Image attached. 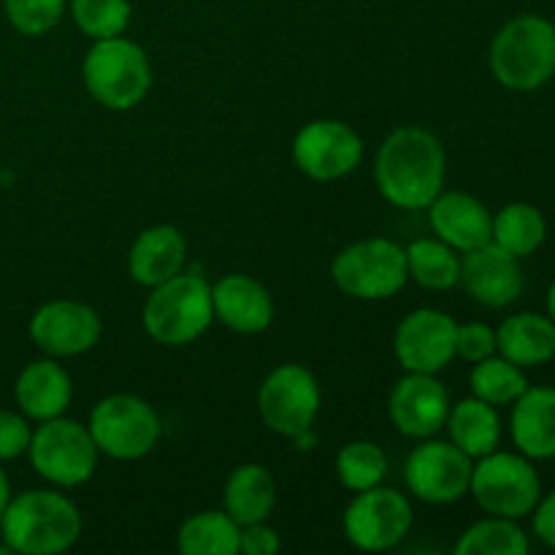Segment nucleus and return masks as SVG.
I'll list each match as a JSON object with an SVG mask.
<instances>
[{
    "label": "nucleus",
    "mask_w": 555,
    "mask_h": 555,
    "mask_svg": "<svg viewBox=\"0 0 555 555\" xmlns=\"http://www.w3.org/2000/svg\"><path fill=\"white\" fill-rule=\"evenodd\" d=\"M448 155L431 130L404 125L379 144L374 182L379 195L399 209H428L444 190Z\"/></svg>",
    "instance_id": "nucleus-1"
},
{
    "label": "nucleus",
    "mask_w": 555,
    "mask_h": 555,
    "mask_svg": "<svg viewBox=\"0 0 555 555\" xmlns=\"http://www.w3.org/2000/svg\"><path fill=\"white\" fill-rule=\"evenodd\" d=\"M0 537L11 553L57 555L70 551L81 537V513L65 493L49 488L11 496L0 515Z\"/></svg>",
    "instance_id": "nucleus-2"
},
{
    "label": "nucleus",
    "mask_w": 555,
    "mask_h": 555,
    "mask_svg": "<svg viewBox=\"0 0 555 555\" xmlns=\"http://www.w3.org/2000/svg\"><path fill=\"white\" fill-rule=\"evenodd\" d=\"M493 79L513 92H534L555 76V25L540 14L504 22L488 49Z\"/></svg>",
    "instance_id": "nucleus-3"
},
{
    "label": "nucleus",
    "mask_w": 555,
    "mask_h": 555,
    "mask_svg": "<svg viewBox=\"0 0 555 555\" xmlns=\"http://www.w3.org/2000/svg\"><path fill=\"white\" fill-rule=\"evenodd\" d=\"M81 79L92 101L112 112L139 106L152 87V65L144 49L122 36L101 38L81 63Z\"/></svg>",
    "instance_id": "nucleus-4"
},
{
    "label": "nucleus",
    "mask_w": 555,
    "mask_h": 555,
    "mask_svg": "<svg viewBox=\"0 0 555 555\" xmlns=\"http://www.w3.org/2000/svg\"><path fill=\"white\" fill-rule=\"evenodd\" d=\"M150 291L141 320L157 345H190L204 336L215 320L211 285L201 274H177Z\"/></svg>",
    "instance_id": "nucleus-5"
},
{
    "label": "nucleus",
    "mask_w": 555,
    "mask_h": 555,
    "mask_svg": "<svg viewBox=\"0 0 555 555\" xmlns=\"http://www.w3.org/2000/svg\"><path fill=\"white\" fill-rule=\"evenodd\" d=\"M469 493L482 513L520 520L534 513L542 496V480L534 461L524 453L493 450L472 466Z\"/></svg>",
    "instance_id": "nucleus-6"
},
{
    "label": "nucleus",
    "mask_w": 555,
    "mask_h": 555,
    "mask_svg": "<svg viewBox=\"0 0 555 555\" xmlns=\"http://www.w3.org/2000/svg\"><path fill=\"white\" fill-rule=\"evenodd\" d=\"M331 276L345 296L358 301L393 298L410 280L406 249L393 238H363L336 255Z\"/></svg>",
    "instance_id": "nucleus-7"
},
{
    "label": "nucleus",
    "mask_w": 555,
    "mask_h": 555,
    "mask_svg": "<svg viewBox=\"0 0 555 555\" xmlns=\"http://www.w3.org/2000/svg\"><path fill=\"white\" fill-rule=\"evenodd\" d=\"M98 453L114 461H139L160 439V415L150 401L130 393H114L98 401L87 423Z\"/></svg>",
    "instance_id": "nucleus-8"
},
{
    "label": "nucleus",
    "mask_w": 555,
    "mask_h": 555,
    "mask_svg": "<svg viewBox=\"0 0 555 555\" xmlns=\"http://www.w3.org/2000/svg\"><path fill=\"white\" fill-rule=\"evenodd\" d=\"M98 455L90 428L63 415L38 423L27 448L36 475L57 488L85 486L95 472Z\"/></svg>",
    "instance_id": "nucleus-9"
},
{
    "label": "nucleus",
    "mask_w": 555,
    "mask_h": 555,
    "mask_svg": "<svg viewBox=\"0 0 555 555\" xmlns=\"http://www.w3.org/2000/svg\"><path fill=\"white\" fill-rule=\"evenodd\" d=\"M320 383L307 366L282 363L260 383L258 412L260 421L274 434L296 439L309 431L320 415Z\"/></svg>",
    "instance_id": "nucleus-10"
},
{
    "label": "nucleus",
    "mask_w": 555,
    "mask_h": 555,
    "mask_svg": "<svg viewBox=\"0 0 555 555\" xmlns=\"http://www.w3.org/2000/svg\"><path fill=\"white\" fill-rule=\"evenodd\" d=\"M345 534L358 551L379 553L401 545L412 529V504L393 488L358 491L345 509Z\"/></svg>",
    "instance_id": "nucleus-11"
},
{
    "label": "nucleus",
    "mask_w": 555,
    "mask_h": 555,
    "mask_svg": "<svg viewBox=\"0 0 555 555\" xmlns=\"http://www.w3.org/2000/svg\"><path fill=\"white\" fill-rule=\"evenodd\" d=\"M475 459L453 442L423 439L404 464V480L412 496L426 504H453L469 493Z\"/></svg>",
    "instance_id": "nucleus-12"
},
{
    "label": "nucleus",
    "mask_w": 555,
    "mask_h": 555,
    "mask_svg": "<svg viewBox=\"0 0 555 555\" xmlns=\"http://www.w3.org/2000/svg\"><path fill=\"white\" fill-rule=\"evenodd\" d=\"M363 160V141L339 119H314L293 139V163L314 182H336Z\"/></svg>",
    "instance_id": "nucleus-13"
},
{
    "label": "nucleus",
    "mask_w": 555,
    "mask_h": 555,
    "mask_svg": "<svg viewBox=\"0 0 555 555\" xmlns=\"http://www.w3.org/2000/svg\"><path fill=\"white\" fill-rule=\"evenodd\" d=\"M30 341L49 358H74L92 350L103 334V323L92 307L70 298L47 301L33 312L27 325Z\"/></svg>",
    "instance_id": "nucleus-14"
},
{
    "label": "nucleus",
    "mask_w": 555,
    "mask_h": 555,
    "mask_svg": "<svg viewBox=\"0 0 555 555\" xmlns=\"http://www.w3.org/2000/svg\"><path fill=\"white\" fill-rule=\"evenodd\" d=\"M459 323L439 309H415L399 323L393 352L404 372L437 374L455 358Z\"/></svg>",
    "instance_id": "nucleus-15"
},
{
    "label": "nucleus",
    "mask_w": 555,
    "mask_h": 555,
    "mask_svg": "<svg viewBox=\"0 0 555 555\" xmlns=\"http://www.w3.org/2000/svg\"><path fill=\"white\" fill-rule=\"evenodd\" d=\"M388 412L396 431L412 439H428L448 423V388L434 374L406 372L390 390Z\"/></svg>",
    "instance_id": "nucleus-16"
},
{
    "label": "nucleus",
    "mask_w": 555,
    "mask_h": 555,
    "mask_svg": "<svg viewBox=\"0 0 555 555\" xmlns=\"http://www.w3.org/2000/svg\"><path fill=\"white\" fill-rule=\"evenodd\" d=\"M461 285L480 307L504 309L524 293V269L520 258L504 253L493 242L464 253L461 258Z\"/></svg>",
    "instance_id": "nucleus-17"
},
{
    "label": "nucleus",
    "mask_w": 555,
    "mask_h": 555,
    "mask_svg": "<svg viewBox=\"0 0 555 555\" xmlns=\"http://www.w3.org/2000/svg\"><path fill=\"white\" fill-rule=\"evenodd\" d=\"M428 220L437 238L450 244L455 253H472L493 236V215L488 206L461 190H442L428 204Z\"/></svg>",
    "instance_id": "nucleus-18"
},
{
    "label": "nucleus",
    "mask_w": 555,
    "mask_h": 555,
    "mask_svg": "<svg viewBox=\"0 0 555 555\" xmlns=\"http://www.w3.org/2000/svg\"><path fill=\"white\" fill-rule=\"evenodd\" d=\"M215 318L236 334H263L274 320V301L258 280L228 274L211 287Z\"/></svg>",
    "instance_id": "nucleus-19"
},
{
    "label": "nucleus",
    "mask_w": 555,
    "mask_h": 555,
    "mask_svg": "<svg viewBox=\"0 0 555 555\" xmlns=\"http://www.w3.org/2000/svg\"><path fill=\"white\" fill-rule=\"evenodd\" d=\"M14 399L27 421H52L65 415L74 399V383L70 374L57 363V358H41L30 361L20 372L14 383Z\"/></svg>",
    "instance_id": "nucleus-20"
},
{
    "label": "nucleus",
    "mask_w": 555,
    "mask_h": 555,
    "mask_svg": "<svg viewBox=\"0 0 555 555\" xmlns=\"http://www.w3.org/2000/svg\"><path fill=\"white\" fill-rule=\"evenodd\" d=\"M509 437L518 453L531 461L555 459V388L537 385L526 388L513 404Z\"/></svg>",
    "instance_id": "nucleus-21"
},
{
    "label": "nucleus",
    "mask_w": 555,
    "mask_h": 555,
    "mask_svg": "<svg viewBox=\"0 0 555 555\" xmlns=\"http://www.w3.org/2000/svg\"><path fill=\"white\" fill-rule=\"evenodd\" d=\"M188 263V242L173 225H152L135 236L128 253V271L139 285L155 287L182 274Z\"/></svg>",
    "instance_id": "nucleus-22"
},
{
    "label": "nucleus",
    "mask_w": 555,
    "mask_h": 555,
    "mask_svg": "<svg viewBox=\"0 0 555 555\" xmlns=\"http://www.w3.org/2000/svg\"><path fill=\"white\" fill-rule=\"evenodd\" d=\"M496 352L520 369L545 366L555 358V325L547 314L518 312L496 328Z\"/></svg>",
    "instance_id": "nucleus-23"
},
{
    "label": "nucleus",
    "mask_w": 555,
    "mask_h": 555,
    "mask_svg": "<svg viewBox=\"0 0 555 555\" xmlns=\"http://www.w3.org/2000/svg\"><path fill=\"white\" fill-rule=\"evenodd\" d=\"M222 504H225V513L238 526L269 520L276 507L274 475L260 464H242L228 477L225 491H222Z\"/></svg>",
    "instance_id": "nucleus-24"
},
{
    "label": "nucleus",
    "mask_w": 555,
    "mask_h": 555,
    "mask_svg": "<svg viewBox=\"0 0 555 555\" xmlns=\"http://www.w3.org/2000/svg\"><path fill=\"white\" fill-rule=\"evenodd\" d=\"M444 428L450 431V442L475 461L499 450V442H502V417L496 406L477 396L459 401L450 410Z\"/></svg>",
    "instance_id": "nucleus-25"
},
{
    "label": "nucleus",
    "mask_w": 555,
    "mask_h": 555,
    "mask_svg": "<svg viewBox=\"0 0 555 555\" xmlns=\"http://www.w3.org/2000/svg\"><path fill=\"white\" fill-rule=\"evenodd\" d=\"M491 242L515 258H531L547 242V220L534 204L515 201L493 215Z\"/></svg>",
    "instance_id": "nucleus-26"
},
{
    "label": "nucleus",
    "mask_w": 555,
    "mask_h": 555,
    "mask_svg": "<svg viewBox=\"0 0 555 555\" xmlns=\"http://www.w3.org/2000/svg\"><path fill=\"white\" fill-rule=\"evenodd\" d=\"M242 526L225 509H204L179 526L177 547L182 555H236Z\"/></svg>",
    "instance_id": "nucleus-27"
},
{
    "label": "nucleus",
    "mask_w": 555,
    "mask_h": 555,
    "mask_svg": "<svg viewBox=\"0 0 555 555\" xmlns=\"http://www.w3.org/2000/svg\"><path fill=\"white\" fill-rule=\"evenodd\" d=\"M404 249L410 276L426 291H450L461 282V258L442 238H415Z\"/></svg>",
    "instance_id": "nucleus-28"
},
{
    "label": "nucleus",
    "mask_w": 555,
    "mask_h": 555,
    "mask_svg": "<svg viewBox=\"0 0 555 555\" xmlns=\"http://www.w3.org/2000/svg\"><path fill=\"white\" fill-rule=\"evenodd\" d=\"M531 551L529 534L513 518L488 515L477 520L455 542L459 555H526Z\"/></svg>",
    "instance_id": "nucleus-29"
},
{
    "label": "nucleus",
    "mask_w": 555,
    "mask_h": 555,
    "mask_svg": "<svg viewBox=\"0 0 555 555\" xmlns=\"http://www.w3.org/2000/svg\"><path fill=\"white\" fill-rule=\"evenodd\" d=\"M472 396L488 401L499 410V406H513L520 399L526 388H529V377L526 369L518 363L507 361L504 356H491L486 361H477L469 377Z\"/></svg>",
    "instance_id": "nucleus-30"
},
{
    "label": "nucleus",
    "mask_w": 555,
    "mask_h": 555,
    "mask_svg": "<svg viewBox=\"0 0 555 555\" xmlns=\"http://www.w3.org/2000/svg\"><path fill=\"white\" fill-rule=\"evenodd\" d=\"M385 475H388V455H385V450L377 442L358 439V442L345 444L336 453V477L350 491L358 493L369 491L374 486H383Z\"/></svg>",
    "instance_id": "nucleus-31"
},
{
    "label": "nucleus",
    "mask_w": 555,
    "mask_h": 555,
    "mask_svg": "<svg viewBox=\"0 0 555 555\" xmlns=\"http://www.w3.org/2000/svg\"><path fill=\"white\" fill-rule=\"evenodd\" d=\"M76 27L92 41L122 36L130 25L128 0H70Z\"/></svg>",
    "instance_id": "nucleus-32"
},
{
    "label": "nucleus",
    "mask_w": 555,
    "mask_h": 555,
    "mask_svg": "<svg viewBox=\"0 0 555 555\" xmlns=\"http://www.w3.org/2000/svg\"><path fill=\"white\" fill-rule=\"evenodd\" d=\"M9 25L27 38L52 30L65 11V0H3Z\"/></svg>",
    "instance_id": "nucleus-33"
},
{
    "label": "nucleus",
    "mask_w": 555,
    "mask_h": 555,
    "mask_svg": "<svg viewBox=\"0 0 555 555\" xmlns=\"http://www.w3.org/2000/svg\"><path fill=\"white\" fill-rule=\"evenodd\" d=\"M455 356L477 363L496 356V331L486 323H459L455 334Z\"/></svg>",
    "instance_id": "nucleus-34"
},
{
    "label": "nucleus",
    "mask_w": 555,
    "mask_h": 555,
    "mask_svg": "<svg viewBox=\"0 0 555 555\" xmlns=\"http://www.w3.org/2000/svg\"><path fill=\"white\" fill-rule=\"evenodd\" d=\"M33 428L22 412L0 410V464L27 455Z\"/></svg>",
    "instance_id": "nucleus-35"
},
{
    "label": "nucleus",
    "mask_w": 555,
    "mask_h": 555,
    "mask_svg": "<svg viewBox=\"0 0 555 555\" xmlns=\"http://www.w3.org/2000/svg\"><path fill=\"white\" fill-rule=\"evenodd\" d=\"M282 547L280 534L271 529L266 520L260 524L242 526V537H238V553L244 555H274Z\"/></svg>",
    "instance_id": "nucleus-36"
},
{
    "label": "nucleus",
    "mask_w": 555,
    "mask_h": 555,
    "mask_svg": "<svg viewBox=\"0 0 555 555\" xmlns=\"http://www.w3.org/2000/svg\"><path fill=\"white\" fill-rule=\"evenodd\" d=\"M531 529L542 545L555 551V488L547 496L542 493L540 502H537L534 513H531Z\"/></svg>",
    "instance_id": "nucleus-37"
},
{
    "label": "nucleus",
    "mask_w": 555,
    "mask_h": 555,
    "mask_svg": "<svg viewBox=\"0 0 555 555\" xmlns=\"http://www.w3.org/2000/svg\"><path fill=\"white\" fill-rule=\"evenodd\" d=\"M11 502V482H9V475L3 472V466H0V515H3V509L9 507Z\"/></svg>",
    "instance_id": "nucleus-38"
},
{
    "label": "nucleus",
    "mask_w": 555,
    "mask_h": 555,
    "mask_svg": "<svg viewBox=\"0 0 555 555\" xmlns=\"http://www.w3.org/2000/svg\"><path fill=\"white\" fill-rule=\"evenodd\" d=\"M547 318H551L555 325V280H553L551 291H547Z\"/></svg>",
    "instance_id": "nucleus-39"
}]
</instances>
